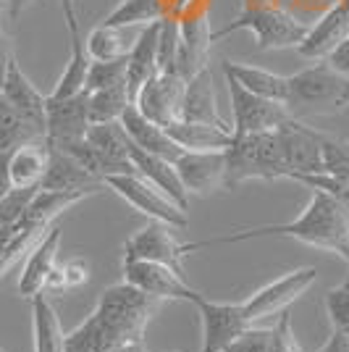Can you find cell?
I'll list each match as a JSON object with an SVG mask.
<instances>
[{
    "mask_svg": "<svg viewBox=\"0 0 349 352\" xmlns=\"http://www.w3.org/2000/svg\"><path fill=\"white\" fill-rule=\"evenodd\" d=\"M85 140H87L95 150H100L105 158H111L113 163H121V166H126V168H131V171H137V168H134V163H131V158H129L131 140H129V134L124 132L121 121L89 124Z\"/></svg>",
    "mask_w": 349,
    "mask_h": 352,
    "instance_id": "f1b7e54d",
    "label": "cell"
},
{
    "mask_svg": "<svg viewBox=\"0 0 349 352\" xmlns=\"http://www.w3.org/2000/svg\"><path fill=\"white\" fill-rule=\"evenodd\" d=\"M8 158H11V153H0V200L14 190L11 187V176H8Z\"/></svg>",
    "mask_w": 349,
    "mask_h": 352,
    "instance_id": "7dc6e473",
    "label": "cell"
},
{
    "mask_svg": "<svg viewBox=\"0 0 349 352\" xmlns=\"http://www.w3.org/2000/svg\"><path fill=\"white\" fill-rule=\"evenodd\" d=\"M121 126H124V132L129 134L131 145L139 147V150H145V153H150V155H158V158H166V161L174 163L176 158L184 153V150L168 137V132H166L163 126H158V124H153L150 118L142 116L139 108H137L134 103L124 111Z\"/></svg>",
    "mask_w": 349,
    "mask_h": 352,
    "instance_id": "603a6c76",
    "label": "cell"
},
{
    "mask_svg": "<svg viewBox=\"0 0 349 352\" xmlns=\"http://www.w3.org/2000/svg\"><path fill=\"white\" fill-rule=\"evenodd\" d=\"M229 82V98H232V132L234 134H260L273 132L281 121H286L289 113L284 103L260 98L255 92H247L236 79L226 76Z\"/></svg>",
    "mask_w": 349,
    "mask_h": 352,
    "instance_id": "30bf717a",
    "label": "cell"
},
{
    "mask_svg": "<svg viewBox=\"0 0 349 352\" xmlns=\"http://www.w3.org/2000/svg\"><path fill=\"white\" fill-rule=\"evenodd\" d=\"M40 137H45V134L40 129H34L0 92V153H14L19 145L40 140Z\"/></svg>",
    "mask_w": 349,
    "mask_h": 352,
    "instance_id": "f546056e",
    "label": "cell"
},
{
    "mask_svg": "<svg viewBox=\"0 0 349 352\" xmlns=\"http://www.w3.org/2000/svg\"><path fill=\"white\" fill-rule=\"evenodd\" d=\"M181 24V43H179V53H176V74L181 79H192L197 72L207 69V53L213 45V32H210V21L207 16H194Z\"/></svg>",
    "mask_w": 349,
    "mask_h": 352,
    "instance_id": "44dd1931",
    "label": "cell"
},
{
    "mask_svg": "<svg viewBox=\"0 0 349 352\" xmlns=\"http://www.w3.org/2000/svg\"><path fill=\"white\" fill-rule=\"evenodd\" d=\"M326 313L331 318V329L349 337V289L336 287L326 294Z\"/></svg>",
    "mask_w": 349,
    "mask_h": 352,
    "instance_id": "ab89813d",
    "label": "cell"
},
{
    "mask_svg": "<svg viewBox=\"0 0 349 352\" xmlns=\"http://www.w3.org/2000/svg\"><path fill=\"white\" fill-rule=\"evenodd\" d=\"M349 37V0H339L318 19L315 27H307L305 40L297 45V53L307 60H326Z\"/></svg>",
    "mask_w": 349,
    "mask_h": 352,
    "instance_id": "e0dca14e",
    "label": "cell"
},
{
    "mask_svg": "<svg viewBox=\"0 0 349 352\" xmlns=\"http://www.w3.org/2000/svg\"><path fill=\"white\" fill-rule=\"evenodd\" d=\"M108 352H150V350L145 347V342H131V344H121V347H113V350Z\"/></svg>",
    "mask_w": 349,
    "mask_h": 352,
    "instance_id": "681fc988",
    "label": "cell"
},
{
    "mask_svg": "<svg viewBox=\"0 0 349 352\" xmlns=\"http://www.w3.org/2000/svg\"><path fill=\"white\" fill-rule=\"evenodd\" d=\"M89 129L87 95L79 92L74 98H47L45 103V140L47 145H69L85 140Z\"/></svg>",
    "mask_w": 349,
    "mask_h": 352,
    "instance_id": "5bb4252c",
    "label": "cell"
},
{
    "mask_svg": "<svg viewBox=\"0 0 349 352\" xmlns=\"http://www.w3.org/2000/svg\"><path fill=\"white\" fill-rule=\"evenodd\" d=\"M341 287H344V289H349V274H347V279L341 281Z\"/></svg>",
    "mask_w": 349,
    "mask_h": 352,
    "instance_id": "f907efd6",
    "label": "cell"
},
{
    "mask_svg": "<svg viewBox=\"0 0 349 352\" xmlns=\"http://www.w3.org/2000/svg\"><path fill=\"white\" fill-rule=\"evenodd\" d=\"M85 95H87L89 124L121 121L124 111L131 105L126 85H121V87H111V89H98V92H85Z\"/></svg>",
    "mask_w": 349,
    "mask_h": 352,
    "instance_id": "1f68e13d",
    "label": "cell"
},
{
    "mask_svg": "<svg viewBox=\"0 0 349 352\" xmlns=\"http://www.w3.org/2000/svg\"><path fill=\"white\" fill-rule=\"evenodd\" d=\"M32 331L34 352H66V331L45 292L32 297Z\"/></svg>",
    "mask_w": 349,
    "mask_h": 352,
    "instance_id": "83f0119b",
    "label": "cell"
},
{
    "mask_svg": "<svg viewBox=\"0 0 349 352\" xmlns=\"http://www.w3.org/2000/svg\"><path fill=\"white\" fill-rule=\"evenodd\" d=\"M179 43H181V24L174 19H163L158 34V72H176Z\"/></svg>",
    "mask_w": 349,
    "mask_h": 352,
    "instance_id": "8d00e7d4",
    "label": "cell"
},
{
    "mask_svg": "<svg viewBox=\"0 0 349 352\" xmlns=\"http://www.w3.org/2000/svg\"><path fill=\"white\" fill-rule=\"evenodd\" d=\"M14 47H11V43H8V34L3 32V27H0V87H3V79H5V72H8V63H11V58H14Z\"/></svg>",
    "mask_w": 349,
    "mask_h": 352,
    "instance_id": "f6af8a7d",
    "label": "cell"
},
{
    "mask_svg": "<svg viewBox=\"0 0 349 352\" xmlns=\"http://www.w3.org/2000/svg\"><path fill=\"white\" fill-rule=\"evenodd\" d=\"M291 182H300V184H307L310 190H320L326 192L328 197H334L339 206L349 210V184L347 182H339L328 174H294Z\"/></svg>",
    "mask_w": 349,
    "mask_h": 352,
    "instance_id": "74e56055",
    "label": "cell"
},
{
    "mask_svg": "<svg viewBox=\"0 0 349 352\" xmlns=\"http://www.w3.org/2000/svg\"><path fill=\"white\" fill-rule=\"evenodd\" d=\"M58 276H60L63 292H66V289H74V287H82L89 276L87 261H85V258H71L69 263L58 265Z\"/></svg>",
    "mask_w": 349,
    "mask_h": 352,
    "instance_id": "b9f144b4",
    "label": "cell"
},
{
    "mask_svg": "<svg viewBox=\"0 0 349 352\" xmlns=\"http://www.w3.org/2000/svg\"><path fill=\"white\" fill-rule=\"evenodd\" d=\"M85 50L92 60H116V58H126L131 50L129 40L121 34V30L116 27H105L100 24L98 30L89 32L87 43H85Z\"/></svg>",
    "mask_w": 349,
    "mask_h": 352,
    "instance_id": "836d02e7",
    "label": "cell"
},
{
    "mask_svg": "<svg viewBox=\"0 0 349 352\" xmlns=\"http://www.w3.org/2000/svg\"><path fill=\"white\" fill-rule=\"evenodd\" d=\"M0 352H5V350H0Z\"/></svg>",
    "mask_w": 349,
    "mask_h": 352,
    "instance_id": "816d5d0a",
    "label": "cell"
},
{
    "mask_svg": "<svg viewBox=\"0 0 349 352\" xmlns=\"http://www.w3.org/2000/svg\"><path fill=\"white\" fill-rule=\"evenodd\" d=\"M168 137L174 140L181 150H190V153H207V150H226L232 145V129H221L213 124H203V121H187V118H179L174 124L163 126Z\"/></svg>",
    "mask_w": 349,
    "mask_h": 352,
    "instance_id": "484cf974",
    "label": "cell"
},
{
    "mask_svg": "<svg viewBox=\"0 0 349 352\" xmlns=\"http://www.w3.org/2000/svg\"><path fill=\"white\" fill-rule=\"evenodd\" d=\"M163 21V19H160ZM160 21L145 24L139 37L131 43V50L126 56V92H129L131 103L137 100L139 89L158 74V34Z\"/></svg>",
    "mask_w": 349,
    "mask_h": 352,
    "instance_id": "ffe728a7",
    "label": "cell"
},
{
    "mask_svg": "<svg viewBox=\"0 0 349 352\" xmlns=\"http://www.w3.org/2000/svg\"><path fill=\"white\" fill-rule=\"evenodd\" d=\"M124 265V281L137 287L139 292L155 297L158 302L163 300H190L194 292L190 287L187 276H181L171 265L155 263V261H121Z\"/></svg>",
    "mask_w": 349,
    "mask_h": 352,
    "instance_id": "7c38bea8",
    "label": "cell"
},
{
    "mask_svg": "<svg viewBox=\"0 0 349 352\" xmlns=\"http://www.w3.org/2000/svg\"><path fill=\"white\" fill-rule=\"evenodd\" d=\"M174 166L184 190L190 195H207L223 187V171H226L223 150H207V153L184 150L174 161Z\"/></svg>",
    "mask_w": 349,
    "mask_h": 352,
    "instance_id": "ac0fdd59",
    "label": "cell"
},
{
    "mask_svg": "<svg viewBox=\"0 0 349 352\" xmlns=\"http://www.w3.org/2000/svg\"><path fill=\"white\" fill-rule=\"evenodd\" d=\"M0 92L21 116L30 121L34 129H40L45 134V103H47V95H43L40 89L32 85V79L19 66L16 56L8 63V72H5Z\"/></svg>",
    "mask_w": 349,
    "mask_h": 352,
    "instance_id": "d6986e66",
    "label": "cell"
},
{
    "mask_svg": "<svg viewBox=\"0 0 349 352\" xmlns=\"http://www.w3.org/2000/svg\"><path fill=\"white\" fill-rule=\"evenodd\" d=\"M129 158L134 163V168H137V174L147 179L158 192H163L174 206H179L181 210L190 208V192L184 190L174 163L166 161V158H158V155H150V153H145V150H139V147L134 145L129 150Z\"/></svg>",
    "mask_w": 349,
    "mask_h": 352,
    "instance_id": "7402d4cb",
    "label": "cell"
},
{
    "mask_svg": "<svg viewBox=\"0 0 349 352\" xmlns=\"http://www.w3.org/2000/svg\"><path fill=\"white\" fill-rule=\"evenodd\" d=\"M50 158V145L47 140H32L19 145L8 158V176H11V187L14 190H32L40 187Z\"/></svg>",
    "mask_w": 349,
    "mask_h": 352,
    "instance_id": "d4e9b609",
    "label": "cell"
},
{
    "mask_svg": "<svg viewBox=\"0 0 349 352\" xmlns=\"http://www.w3.org/2000/svg\"><path fill=\"white\" fill-rule=\"evenodd\" d=\"M315 352H349V337L339 334V331H331L328 342L323 347H318Z\"/></svg>",
    "mask_w": 349,
    "mask_h": 352,
    "instance_id": "bcb514c9",
    "label": "cell"
},
{
    "mask_svg": "<svg viewBox=\"0 0 349 352\" xmlns=\"http://www.w3.org/2000/svg\"><path fill=\"white\" fill-rule=\"evenodd\" d=\"M320 153H323V174L349 184V140L320 132Z\"/></svg>",
    "mask_w": 349,
    "mask_h": 352,
    "instance_id": "e575fe53",
    "label": "cell"
},
{
    "mask_svg": "<svg viewBox=\"0 0 349 352\" xmlns=\"http://www.w3.org/2000/svg\"><path fill=\"white\" fill-rule=\"evenodd\" d=\"M181 118L213 124V126H221V129H232V124L221 116L218 111V100H216V87H213L210 69H203V72L194 74L192 79H187L184 103H181Z\"/></svg>",
    "mask_w": 349,
    "mask_h": 352,
    "instance_id": "cb8c5ba5",
    "label": "cell"
},
{
    "mask_svg": "<svg viewBox=\"0 0 349 352\" xmlns=\"http://www.w3.org/2000/svg\"><path fill=\"white\" fill-rule=\"evenodd\" d=\"M315 279H318V268L302 265V268L289 271V274L273 279L271 284L260 287L258 292L249 294L247 300L242 302L249 323H258L262 318H268V316H276L281 310H286L294 300H300L315 284Z\"/></svg>",
    "mask_w": 349,
    "mask_h": 352,
    "instance_id": "ba28073f",
    "label": "cell"
},
{
    "mask_svg": "<svg viewBox=\"0 0 349 352\" xmlns=\"http://www.w3.org/2000/svg\"><path fill=\"white\" fill-rule=\"evenodd\" d=\"M87 69H89V56L85 50V40H74L71 43V56H69V63L60 74V79L56 82V89L47 95V98H74L79 92H85V79H87Z\"/></svg>",
    "mask_w": 349,
    "mask_h": 352,
    "instance_id": "d6a6232c",
    "label": "cell"
},
{
    "mask_svg": "<svg viewBox=\"0 0 349 352\" xmlns=\"http://www.w3.org/2000/svg\"><path fill=\"white\" fill-rule=\"evenodd\" d=\"M187 302L197 308L200 321H203V350L200 352H223L234 339L252 326L242 302H216V300L203 297L200 292H192Z\"/></svg>",
    "mask_w": 349,
    "mask_h": 352,
    "instance_id": "8992f818",
    "label": "cell"
},
{
    "mask_svg": "<svg viewBox=\"0 0 349 352\" xmlns=\"http://www.w3.org/2000/svg\"><path fill=\"white\" fill-rule=\"evenodd\" d=\"M160 302L126 281L102 292L98 308L66 334V352H108L121 344L145 342L147 323Z\"/></svg>",
    "mask_w": 349,
    "mask_h": 352,
    "instance_id": "6da1fadb",
    "label": "cell"
},
{
    "mask_svg": "<svg viewBox=\"0 0 349 352\" xmlns=\"http://www.w3.org/2000/svg\"><path fill=\"white\" fill-rule=\"evenodd\" d=\"M105 187L113 190L126 200L134 210H139L142 216L153 221H163L168 226H187V210H181L179 206H174L163 192H158L147 179H142L139 174H116L105 179Z\"/></svg>",
    "mask_w": 349,
    "mask_h": 352,
    "instance_id": "52a82bcc",
    "label": "cell"
},
{
    "mask_svg": "<svg viewBox=\"0 0 349 352\" xmlns=\"http://www.w3.org/2000/svg\"><path fill=\"white\" fill-rule=\"evenodd\" d=\"M60 11H63V21H66V30H69V40H82V32H79V16H76V0H58Z\"/></svg>",
    "mask_w": 349,
    "mask_h": 352,
    "instance_id": "7bdbcfd3",
    "label": "cell"
},
{
    "mask_svg": "<svg viewBox=\"0 0 349 352\" xmlns=\"http://www.w3.org/2000/svg\"><path fill=\"white\" fill-rule=\"evenodd\" d=\"M184 87H187V79H181L176 72H158L145 87L139 89L134 105L153 124L168 126V124L181 118Z\"/></svg>",
    "mask_w": 349,
    "mask_h": 352,
    "instance_id": "8fae6325",
    "label": "cell"
},
{
    "mask_svg": "<svg viewBox=\"0 0 349 352\" xmlns=\"http://www.w3.org/2000/svg\"><path fill=\"white\" fill-rule=\"evenodd\" d=\"M163 19V0H121L111 14L102 19L105 27H116V30H124V27H145V24H153V21H160Z\"/></svg>",
    "mask_w": 349,
    "mask_h": 352,
    "instance_id": "4dcf8cb0",
    "label": "cell"
},
{
    "mask_svg": "<svg viewBox=\"0 0 349 352\" xmlns=\"http://www.w3.org/2000/svg\"><path fill=\"white\" fill-rule=\"evenodd\" d=\"M126 85V58L116 60H92L85 79V92L111 89Z\"/></svg>",
    "mask_w": 349,
    "mask_h": 352,
    "instance_id": "d590c367",
    "label": "cell"
},
{
    "mask_svg": "<svg viewBox=\"0 0 349 352\" xmlns=\"http://www.w3.org/2000/svg\"><path fill=\"white\" fill-rule=\"evenodd\" d=\"M271 352H302L300 342L294 339V329H291V316L289 308L281 310L278 323L273 326V350Z\"/></svg>",
    "mask_w": 349,
    "mask_h": 352,
    "instance_id": "60d3db41",
    "label": "cell"
},
{
    "mask_svg": "<svg viewBox=\"0 0 349 352\" xmlns=\"http://www.w3.org/2000/svg\"><path fill=\"white\" fill-rule=\"evenodd\" d=\"M297 239L302 245L318 250H331L341 255L349 263V210L328 197L326 192L313 190V197L305 206V210L289 223H262L252 229H236L232 234L210 236V239H197V242H184V250H205L218 248V245H236V242H252V239Z\"/></svg>",
    "mask_w": 349,
    "mask_h": 352,
    "instance_id": "7a4b0ae2",
    "label": "cell"
},
{
    "mask_svg": "<svg viewBox=\"0 0 349 352\" xmlns=\"http://www.w3.org/2000/svg\"><path fill=\"white\" fill-rule=\"evenodd\" d=\"M184 255H187V250H184V242H179L174 236V226L150 219L147 226L134 232L124 242L121 261H155V263L171 265L181 276H187Z\"/></svg>",
    "mask_w": 349,
    "mask_h": 352,
    "instance_id": "9c48e42d",
    "label": "cell"
},
{
    "mask_svg": "<svg viewBox=\"0 0 349 352\" xmlns=\"http://www.w3.org/2000/svg\"><path fill=\"white\" fill-rule=\"evenodd\" d=\"M105 187V182L98 179L95 174H89L82 163L74 155H69L66 150L50 145V158H47V168L40 182V190L47 192H74L89 197L95 192H100Z\"/></svg>",
    "mask_w": 349,
    "mask_h": 352,
    "instance_id": "9a60e30c",
    "label": "cell"
},
{
    "mask_svg": "<svg viewBox=\"0 0 349 352\" xmlns=\"http://www.w3.org/2000/svg\"><path fill=\"white\" fill-rule=\"evenodd\" d=\"M223 72H226V76L236 79L247 92H255V95L276 100V103L286 100V82L289 79L281 74H273L268 69H260V66H249V63H239V60H223Z\"/></svg>",
    "mask_w": 349,
    "mask_h": 352,
    "instance_id": "4316f807",
    "label": "cell"
},
{
    "mask_svg": "<svg viewBox=\"0 0 349 352\" xmlns=\"http://www.w3.org/2000/svg\"><path fill=\"white\" fill-rule=\"evenodd\" d=\"M286 79L284 108L297 121L334 116L349 105V76L336 72L328 60H313L307 69Z\"/></svg>",
    "mask_w": 349,
    "mask_h": 352,
    "instance_id": "3957f363",
    "label": "cell"
},
{
    "mask_svg": "<svg viewBox=\"0 0 349 352\" xmlns=\"http://www.w3.org/2000/svg\"><path fill=\"white\" fill-rule=\"evenodd\" d=\"M223 187L236 190L242 182L262 179V182H276L289 179V166L284 158V147L278 132L260 134H234L232 145L223 150Z\"/></svg>",
    "mask_w": 349,
    "mask_h": 352,
    "instance_id": "277c9868",
    "label": "cell"
},
{
    "mask_svg": "<svg viewBox=\"0 0 349 352\" xmlns=\"http://www.w3.org/2000/svg\"><path fill=\"white\" fill-rule=\"evenodd\" d=\"M284 147V158L289 166V179L294 174H323V153H320V129L307 126L305 121L286 118L276 126Z\"/></svg>",
    "mask_w": 349,
    "mask_h": 352,
    "instance_id": "4fadbf2b",
    "label": "cell"
},
{
    "mask_svg": "<svg viewBox=\"0 0 349 352\" xmlns=\"http://www.w3.org/2000/svg\"><path fill=\"white\" fill-rule=\"evenodd\" d=\"M247 30L252 32L255 43L260 50H286L297 47L305 40L307 27L302 21H297L291 14H286L278 6H247L234 21H229L223 30L213 32V43H218L223 37H229L234 32Z\"/></svg>",
    "mask_w": 349,
    "mask_h": 352,
    "instance_id": "5b68a950",
    "label": "cell"
},
{
    "mask_svg": "<svg viewBox=\"0 0 349 352\" xmlns=\"http://www.w3.org/2000/svg\"><path fill=\"white\" fill-rule=\"evenodd\" d=\"M273 350V326L271 329H258L255 323L245 334L234 339L223 352H271Z\"/></svg>",
    "mask_w": 349,
    "mask_h": 352,
    "instance_id": "f35d334b",
    "label": "cell"
},
{
    "mask_svg": "<svg viewBox=\"0 0 349 352\" xmlns=\"http://www.w3.org/2000/svg\"><path fill=\"white\" fill-rule=\"evenodd\" d=\"M326 60L334 66L336 72H341L344 76H349V37L341 45H339V47H336L334 53H331V56H328Z\"/></svg>",
    "mask_w": 349,
    "mask_h": 352,
    "instance_id": "ee69618b",
    "label": "cell"
},
{
    "mask_svg": "<svg viewBox=\"0 0 349 352\" xmlns=\"http://www.w3.org/2000/svg\"><path fill=\"white\" fill-rule=\"evenodd\" d=\"M60 236H63V229L58 223H50L47 232H45L34 248L30 250L27 261H24V268L19 274V284L16 289L21 297L32 300L34 294L45 292V284H47V276L53 274V268L58 265V248H60Z\"/></svg>",
    "mask_w": 349,
    "mask_h": 352,
    "instance_id": "2e32d148",
    "label": "cell"
},
{
    "mask_svg": "<svg viewBox=\"0 0 349 352\" xmlns=\"http://www.w3.org/2000/svg\"><path fill=\"white\" fill-rule=\"evenodd\" d=\"M34 0H5V14H8V21H19L21 19V14L30 8Z\"/></svg>",
    "mask_w": 349,
    "mask_h": 352,
    "instance_id": "c3c4849f",
    "label": "cell"
}]
</instances>
